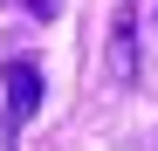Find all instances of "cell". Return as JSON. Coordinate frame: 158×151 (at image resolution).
Returning a JSON list of instances; mask_svg holds the SVG:
<instances>
[{"label":"cell","instance_id":"7a4b0ae2","mask_svg":"<svg viewBox=\"0 0 158 151\" xmlns=\"http://www.w3.org/2000/svg\"><path fill=\"white\" fill-rule=\"evenodd\" d=\"M110 76L124 89L138 83V0H124V7L110 14Z\"/></svg>","mask_w":158,"mask_h":151},{"label":"cell","instance_id":"6da1fadb","mask_svg":"<svg viewBox=\"0 0 158 151\" xmlns=\"http://www.w3.org/2000/svg\"><path fill=\"white\" fill-rule=\"evenodd\" d=\"M0 89H7V131H0V144H7V151H21V131L35 124L41 96H48V83H41V62H35V55H14L7 69H0Z\"/></svg>","mask_w":158,"mask_h":151},{"label":"cell","instance_id":"3957f363","mask_svg":"<svg viewBox=\"0 0 158 151\" xmlns=\"http://www.w3.org/2000/svg\"><path fill=\"white\" fill-rule=\"evenodd\" d=\"M28 14H35V21H55V14H62V0H28Z\"/></svg>","mask_w":158,"mask_h":151}]
</instances>
